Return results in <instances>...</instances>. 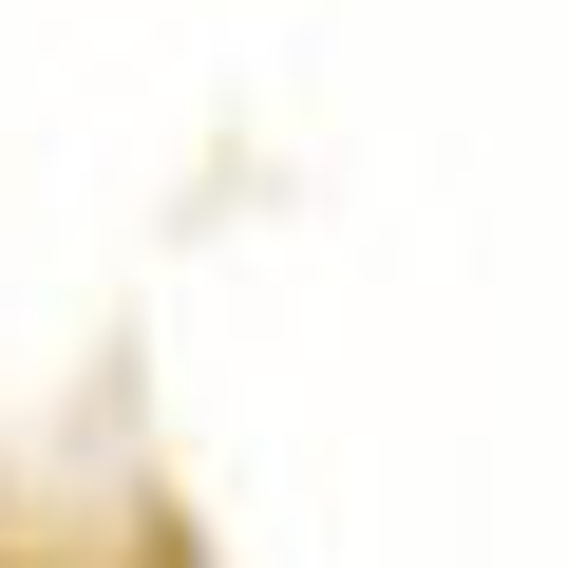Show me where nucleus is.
<instances>
[{"label": "nucleus", "instance_id": "nucleus-1", "mask_svg": "<svg viewBox=\"0 0 568 568\" xmlns=\"http://www.w3.org/2000/svg\"><path fill=\"white\" fill-rule=\"evenodd\" d=\"M133 568H209V549H190V530H171V511H152V530H133Z\"/></svg>", "mask_w": 568, "mask_h": 568}]
</instances>
